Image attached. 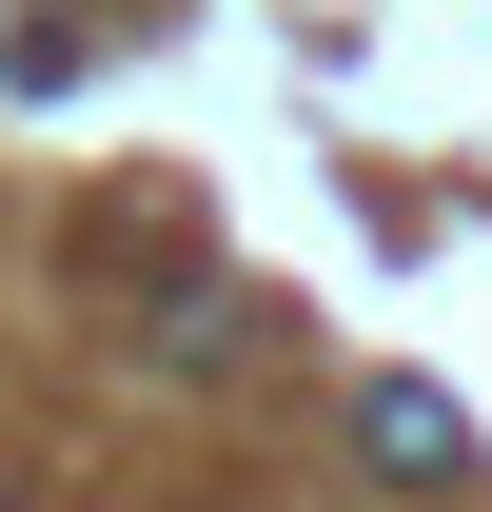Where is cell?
I'll return each mask as SVG.
<instances>
[{"mask_svg": "<svg viewBox=\"0 0 492 512\" xmlns=\"http://www.w3.org/2000/svg\"><path fill=\"white\" fill-rule=\"evenodd\" d=\"M355 434H374V473H414V493H453V473H473V414H453L433 375H374Z\"/></svg>", "mask_w": 492, "mask_h": 512, "instance_id": "6da1fadb", "label": "cell"}]
</instances>
